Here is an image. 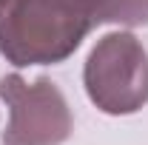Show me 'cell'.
I'll use <instances>...</instances> for the list:
<instances>
[{
	"label": "cell",
	"instance_id": "obj_1",
	"mask_svg": "<svg viewBox=\"0 0 148 145\" xmlns=\"http://www.w3.org/2000/svg\"><path fill=\"white\" fill-rule=\"evenodd\" d=\"M91 29L66 0H0V54L17 68L69 60Z\"/></svg>",
	"mask_w": 148,
	"mask_h": 145
},
{
	"label": "cell",
	"instance_id": "obj_2",
	"mask_svg": "<svg viewBox=\"0 0 148 145\" xmlns=\"http://www.w3.org/2000/svg\"><path fill=\"white\" fill-rule=\"evenodd\" d=\"M83 85L103 114H137L148 103V51L131 31L100 37L86 60Z\"/></svg>",
	"mask_w": 148,
	"mask_h": 145
},
{
	"label": "cell",
	"instance_id": "obj_3",
	"mask_svg": "<svg viewBox=\"0 0 148 145\" xmlns=\"http://www.w3.org/2000/svg\"><path fill=\"white\" fill-rule=\"evenodd\" d=\"M0 100L9 108L3 145H63L71 137V108L49 77L34 83L20 74L0 77Z\"/></svg>",
	"mask_w": 148,
	"mask_h": 145
},
{
	"label": "cell",
	"instance_id": "obj_4",
	"mask_svg": "<svg viewBox=\"0 0 148 145\" xmlns=\"http://www.w3.org/2000/svg\"><path fill=\"white\" fill-rule=\"evenodd\" d=\"M91 26L120 23V26H148V0H66Z\"/></svg>",
	"mask_w": 148,
	"mask_h": 145
}]
</instances>
